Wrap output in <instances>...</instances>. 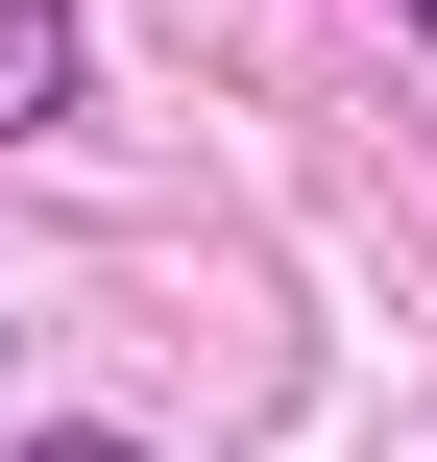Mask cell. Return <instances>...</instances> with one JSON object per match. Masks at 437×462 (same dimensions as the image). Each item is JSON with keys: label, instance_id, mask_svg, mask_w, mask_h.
<instances>
[{"label": "cell", "instance_id": "3", "mask_svg": "<svg viewBox=\"0 0 437 462\" xmlns=\"http://www.w3.org/2000/svg\"><path fill=\"white\" fill-rule=\"evenodd\" d=\"M389 24H437V0H389Z\"/></svg>", "mask_w": 437, "mask_h": 462}, {"label": "cell", "instance_id": "2", "mask_svg": "<svg viewBox=\"0 0 437 462\" xmlns=\"http://www.w3.org/2000/svg\"><path fill=\"white\" fill-rule=\"evenodd\" d=\"M24 462H146V439H122V414H73V439H24Z\"/></svg>", "mask_w": 437, "mask_h": 462}, {"label": "cell", "instance_id": "1", "mask_svg": "<svg viewBox=\"0 0 437 462\" xmlns=\"http://www.w3.org/2000/svg\"><path fill=\"white\" fill-rule=\"evenodd\" d=\"M73 73H97V24H73V0H0V146H49Z\"/></svg>", "mask_w": 437, "mask_h": 462}]
</instances>
